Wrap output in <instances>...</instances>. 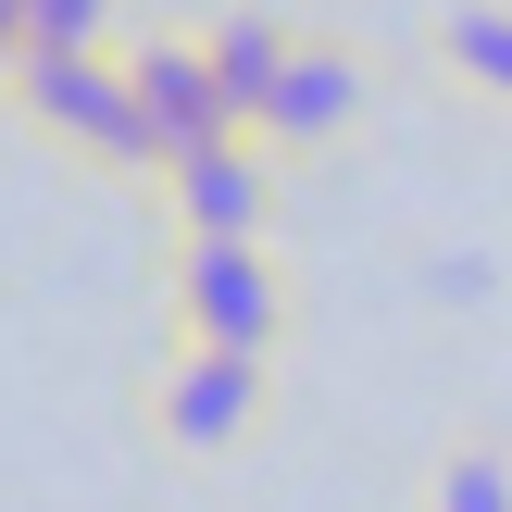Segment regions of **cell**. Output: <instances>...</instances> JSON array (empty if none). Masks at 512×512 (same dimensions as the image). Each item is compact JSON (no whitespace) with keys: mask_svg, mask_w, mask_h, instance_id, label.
Instances as JSON below:
<instances>
[{"mask_svg":"<svg viewBox=\"0 0 512 512\" xmlns=\"http://www.w3.org/2000/svg\"><path fill=\"white\" fill-rule=\"evenodd\" d=\"M0 100H13L38 138H63L75 163H100V175H163V125H150L125 50H25Z\"/></svg>","mask_w":512,"mask_h":512,"instance_id":"6da1fadb","label":"cell"},{"mask_svg":"<svg viewBox=\"0 0 512 512\" xmlns=\"http://www.w3.org/2000/svg\"><path fill=\"white\" fill-rule=\"evenodd\" d=\"M263 425H275V350H213V338L163 350V375H150V438H163L175 463H238Z\"/></svg>","mask_w":512,"mask_h":512,"instance_id":"7a4b0ae2","label":"cell"},{"mask_svg":"<svg viewBox=\"0 0 512 512\" xmlns=\"http://www.w3.org/2000/svg\"><path fill=\"white\" fill-rule=\"evenodd\" d=\"M163 313H175V338H213V350H275V338H288V263H275L263 238H175Z\"/></svg>","mask_w":512,"mask_h":512,"instance_id":"3957f363","label":"cell"},{"mask_svg":"<svg viewBox=\"0 0 512 512\" xmlns=\"http://www.w3.org/2000/svg\"><path fill=\"white\" fill-rule=\"evenodd\" d=\"M275 163L288 150L275 138H213V150H188V163H163V213H175V238H263L275 225Z\"/></svg>","mask_w":512,"mask_h":512,"instance_id":"277c9868","label":"cell"},{"mask_svg":"<svg viewBox=\"0 0 512 512\" xmlns=\"http://www.w3.org/2000/svg\"><path fill=\"white\" fill-rule=\"evenodd\" d=\"M363 100H375V63H363V50H350V38H300L250 138H275V150L300 163V150H338L350 125H363Z\"/></svg>","mask_w":512,"mask_h":512,"instance_id":"5b68a950","label":"cell"},{"mask_svg":"<svg viewBox=\"0 0 512 512\" xmlns=\"http://www.w3.org/2000/svg\"><path fill=\"white\" fill-rule=\"evenodd\" d=\"M125 75H138V100H150V125H163V163H188V150H213V138H238V100H225V75H213V50L200 38H125Z\"/></svg>","mask_w":512,"mask_h":512,"instance_id":"8992f818","label":"cell"},{"mask_svg":"<svg viewBox=\"0 0 512 512\" xmlns=\"http://www.w3.org/2000/svg\"><path fill=\"white\" fill-rule=\"evenodd\" d=\"M200 50H213V75H225V100H238V113L263 125V100H275V75H288V50H300V25L275 13V0H238V13H213V25H200Z\"/></svg>","mask_w":512,"mask_h":512,"instance_id":"52a82bcc","label":"cell"},{"mask_svg":"<svg viewBox=\"0 0 512 512\" xmlns=\"http://www.w3.org/2000/svg\"><path fill=\"white\" fill-rule=\"evenodd\" d=\"M438 75L512 113V0H438Z\"/></svg>","mask_w":512,"mask_h":512,"instance_id":"ba28073f","label":"cell"},{"mask_svg":"<svg viewBox=\"0 0 512 512\" xmlns=\"http://www.w3.org/2000/svg\"><path fill=\"white\" fill-rule=\"evenodd\" d=\"M425 512H512V450L500 438H450L425 463Z\"/></svg>","mask_w":512,"mask_h":512,"instance_id":"9c48e42d","label":"cell"},{"mask_svg":"<svg viewBox=\"0 0 512 512\" xmlns=\"http://www.w3.org/2000/svg\"><path fill=\"white\" fill-rule=\"evenodd\" d=\"M125 0H25V50H113Z\"/></svg>","mask_w":512,"mask_h":512,"instance_id":"30bf717a","label":"cell"}]
</instances>
